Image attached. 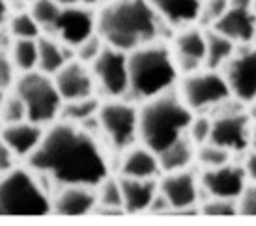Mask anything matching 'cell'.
<instances>
[{
	"instance_id": "cell-1",
	"label": "cell",
	"mask_w": 256,
	"mask_h": 226,
	"mask_svg": "<svg viewBox=\"0 0 256 226\" xmlns=\"http://www.w3.org/2000/svg\"><path fill=\"white\" fill-rule=\"evenodd\" d=\"M28 166L60 185L98 187L108 176L105 156L92 134L64 120L45 131L28 156Z\"/></svg>"
},
{
	"instance_id": "cell-2",
	"label": "cell",
	"mask_w": 256,
	"mask_h": 226,
	"mask_svg": "<svg viewBox=\"0 0 256 226\" xmlns=\"http://www.w3.org/2000/svg\"><path fill=\"white\" fill-rule=\"evenodd\" d=\"M159 19L148 0H110L96 15V32L108 47L131 52L156 42Z\"/></svg>"
},
{
	"instance_id": "cell-3",
	"label": "cell",
	"mask_w": 256,
	"mask_h": 226,
	"mask_svg": "<svg viewBox=\"0 0 256 226\" xmlns=\"http://www.w3.org/2000/svg\"><path fill=\"white\" fill-rule=\"evenodd\" d=\"M192 110L184 103L180 94L166 90L146 99L138 110V138L146 148L161 154L172 142L187 134Z\"/></svg>"
},
{
	"instance_id": "cell-4",
	"label": "cell",
	"mask_w": 256,
	"mask_h": 226,
	"mask_svg": "<svg viewBox=\"0 0 256 226\" xmlns=\"http://www.w3.org/2000/svg\"><path fill=\"white\" fill-rule=\"evenodd\" d=\"M128 68L129 94L144 101L172 90L178 78L174 52L157 42L128 52Z\"/></svg>"
},
{
	"instance_id": "cell-5",
	"label": "cell",
	"mask_w": 256,
	"mask_h": 226,
	"mask_svg": "<svg viewBox=\"0 0 256 226\" xmlns=\"http://www.w3.org/2000/svg\"><path fill=\"white\" fill-rule=\"evenodd\" d=\"M52 212V202L34 176L22 168H12L0 178V215L42 217Z\"/></svg>"
},
{
	"instance_id": "cell-6",
	"label": "cell",
	"mask_w": 256,
	"mask_h": 226,
	"mask_svg": "<svg viewBox=\"0 0 256 226\" xmlns=\"http://www.w3.org/2000/svg\"><path fill=\"white\" fill-rule=\"evenodd\" d=\"M26 106V120L45 126L54 122L60 116L64 99L58 92L54 78L40 70L22 73L19 80H15V90Z\"/></svg>"
},
{
	"instance_id": "cell-7",
	"label": "cell",
	"mask_w": 256,
	"mask_h": 226,
	"mask_svg": "<svg viewBox=\"0 0 256 226\" xmlns=\"http://www.w3.org/2000/svg\"><path fill=\"white\" fill-rule=\"evenodd\" d=\"M180 98L192 112H204L208 108H217L232 98V94L222 71L208 68L185 75L180 86Z\"/></svg>"
},
{
	"instance_id": "cell-8",
	"label": "cell",
	"mask_w": 256,
	"mask_h": 226,
	"mask_svg": "<svg viewBox=\"0 0 256 226\" xmlns=\"http://www.w3.org/2000/svg\"><path fill=\"white\" fill-rule=\"evenodd\" d=\"M243 103H238L234 108H222L219 105L220 112H217L212 118V136L210 142H215L228 150L230 154H242L247 148H250V128L252 118L250 114H245L242 110Z\"/></svg>"
},
{
	"instance_id": "cell-9",
	"label": "cell",
	"mask_w": 256,
	"mask_h": 226,
	"mask_svg": "<svg viewBox=\"0 0 256 226\" xmlns=\"http://www.w3.org/2000/svg\"><path fill=\"white\" fill-rule=\"evenodd\" d=\"M98 122L116 150L131 148L138 136V110L126 101L101 103Z\"/></svg>"
},
{
	"instance_id": "cell-10",
	"label": "cell",
	"mask_w": 256,
	"mask_h": 226,
	"mask_svg": "<svg viewBox=\"0 0 256 226\" xmlns=\"http://www.w3.org/2000/svg\"><path fill=\"white\" fill-rule=\"evenodd\" d=\"M92 73L96 82L101 90L112 98L129 94V68H128V52L120 49L108 47L105 43L100 56L94 60Z\"/></svg>"
},
{
	"instance_id": "cell-11",
	"label": "cell",
	"mask_w": 256,
	"mask_h": 226,
	"mask_svg": "<svg viewBox=\"0 0 256 226\" xmlns=\"http://www.w3.org/2000/svg\"><path fill=\"white\" fill-rule=\"evenodd\" d=\"M232 98L242 103L256 101V47L236 50L222 68Z\"/></svg>"
},
{
	"instance_id": "cell-12",
	"label": "cell",
	"mask_w": 256,
	"mask_h": 226,
	"mask_svg": "<svg viewBox=\"0 0 256 226\" xmlns=\"http://www.w3.org/2000/svg\"><path fill=\"white\" fill-rule=\"evenodd\" d=\"M96 32V15L88 6H62L54 22L45 30V34L56 38L58 42L75 49L78 43Z\"/></svg>"
},
{
	"instance_id": "cell-13",
	"label": "cell",
	"mask_w": 256,
	"mask_h": 226,
	"mask_svg": "<svg viewBox=\"0 0 256 226\" xmlns=\"http://www.w3.org/2000/svg\"><path fill=\"white\" fill-rule=\"evenodd\" d=\"M249 178L245 168L240 164H232L230 161L215 168H204V174L200 176V187L208 196L232 198V200H238Z\"/></svg>"
},
{
	"instance_id": "cell-14",
	"label": "cell",
	"mask_w": 256,
	"mask_h": 226,
	"mask_svg": "<svg viewBox=\"0 0 256 226\" xmlns=\"http://www.w3.org/2000/svg\"><path fill=\"white\" fill-rule=\"evenodd\" d=\"M200 182L189 170L166 172L159 182V192L166 198L170 212L187 213L196 208Z\"/></svg>"
},
{
	"instance_id": "cell-15",
	"label": "cell",
	"mask_w": 256,
	"mask_h": 226,
	"mask_svg": "<svg viewBox=\"0 0 256 226\" xmlns=\"http://www.w3.org/2000/svg\"><path fill=\"white\" fill-rule=\"evenodd\" d=\"M52 78L64 101L94 96L96 78H94L92 68H88L84 62H80L77 58H72L68 64L62 66L52 75Z\"/></svg>"
},
{
	"instance_id": "cell-16",
	"label": "cell",
	"mask_w": 256,
	"mask_h": 226,
	"mask_svg": "<svg viewBox=\"0 0 256 226\" xmlns=\"http://www.w3.org/2000/svg\"><path fill=\"white\" fill-rule=\"evenodd\" d=\"M174 58L178 71L182 70L185 75L200 70L206 64V32L196 26H184L174 40Z\"/></svg>"
},
{
	"instance_id": "cell-17",
	"label": "cell",
	"mask_w": 256,
	"mask_h": 226,
	"mask_svg": "<svg viewBox=\"0 0 256 226\" xmlns=\"http://www.w3.org/2000/svg\"><path fill=\"white\" fill-rule=\"evenodd\" d=\"M98 192L88 185H64L52 200V212L64 217H82L96 210Z\"/></svg>"
},
{
	"instance_id": "cell-18",
	"label": "cell",
	"mask_w": 256,
	"mask_h": 226,
	"mask_svg": "<svg viewBox=\"0 0 256 226\" xmlns=\"http://www.w3.org/2000/svg\"><path fill=\"white\" fill-rule=\"evenodd\" d=\"M212 28L219 30L220 34L230 38L236 45H249L256 28V15L250 8L230 6L219 21L214 22Z\"/></svg>"
},
{
	"instance_id": "cell-19",
	"label": "cell",
	"mask_w": 256,
	"mask_h": 226,
	"mask_svg": "<svg viewBox=\"0 0 256 226\" xmlns=\"http://www.w3.org/2000/svg\"><path fill=\"white\" fill-rule=\"evenodd\" d=\"M122 208L126 213L148 212L154 198L159 192V184L156 180H138V178H120Z\"/></svg>"
},
{
	"instance_id": "cell-20",
	"label": "cell",
	"mask_w": 256,
	"mask_h": 226,
	"mask_svg": "<svg viewBox=\"0 0 256 226\" xmlns=\"http://www.w3.org/2000/svg\"><path fill=\"white\" fill-rule=\"evenodd\" d=\"M45 131L42 129L40 124L34 122H17V124H8L4 126L0 136L6 140V144L14 150L15 156L28 157L34 150L40 146Z\"/></svg>"
},
{
	"instance_id": "cell-21",
	"label": "cell",
	"mask_w": 256,
	"mask_h": 226,
	"mask_svg": "<svg viewBox=\"0 0 256 226\" xmlns=\"http://www.w3.org/2000/svg\"><path fill=\"white\" fill-rule=\"evenodd\" d=\"M159 17L174 26H189L198 21L202 0H148Z\"/></svg>"
},
{
	"instance_id": "cell-22",
	"label": "cell",
	"mask_w": 256,
	"mask_h": 226,
	"mask_svg": "<svg viewBox=\"0 0 256 226\" xmlns=\"http://www.w3.org/2000/svg\"><path fill=\"white\" fill-rule=\"evenodd\" d=\"M161 170L159 157L142 144V148H131L124 156L120 172L126 178H138V180H156Z\"/></svg>"
},
{
	"instance_id": "cell-23",
	"label": "cell",
	"mask_w": 256,
	"mask_h": 226,
	"mask_svg": "<svg viewBox=\"0 0 256 226\" xmlns=\"http://www.w3.org/2000/svg\"><path fill=\"white\" fill-rule=\"evenodd\" d=\"M72 47L58 42L56 38L45 34L38 38V70L47 73V75H54L64 64H68L72 56L68 50Z\"/></svg>"
},
{
	"instance_id": "cell-24",
	"label": "cell",
	"mask_w": 256,
	"mask_h": 226,
	"mask_svg": "<svg viewBox=\"0 0 256 226\" xmlns=\"http://www.w3.org/2000/svg\"><path fill=\"white\" fill-rule=\"evenodd\" d=\"M159 157V164L161 170L164 172H176V170H187L192 159L196 157V144L184 134L182 138L176 142H172L166 150H163L161 154H157Z\"/></svg>"
},
{
	"instance_id": "cell-25",
	"label": "cell",
	"mask_w": 256,
	"mask_h": 226,
	"mask_svg": "<svg viewBox=\"0 0 256 226\" xmlns=\"http://www.w3.org/2000/svg\"><path fill=\"white\" fill-rule=\"evenodd\" d=\"M236 52V43L220 34L219 30L210 28L206 32V66L210 70H222Z\"/></svg>"
},
{
	"instance_id": "cell-26",
	"label": "cell",
	"mask_w": 256,
	"mask_h": 226,
	"mask_svg": "<svg viewBox=\"0 0 256 226\" xmlns=\"http://www.w3.org/2000/svg\"><path fill=\"white\" fill-rule=\"evenodd\" d=\"M100 99L96 96H88V98L73 99V101H64L60 116L64 122H72V124H86L92 120L94 116L100 112Z\"/></svg>"
},
{
	"instance_id": "cell-27",
	"label": "cell",
	"mask_w": 256,
	"mask_h": 226,
	"mask_svg": "<svg viewBox=\"0 0 256 226\" xmlns=\"http://www.w3.org/2000/svg\"><path fill=\"white\" fill-rule=\"evenodd\" d=\"M94 212L98 213H120L122 208V187L120 180L114 178H105L98 185V206Z\"/></svg>"
},
{
	"instance_id": "cell-28",
	"label": "cell",
	"mask_w": 256,
	"mask_h": 226,
	"mask_svg": "<svg viewBox=\"0 0 256 226\" xmlns=\"http://www.w3.org/2000/svg\"><path fill=\"white\" fill-rule=\"evenodd\" d=\"M12 60L22 73L38 70V40H14Z\"/></svg>"
},
{
	"instance_id": "cell-29",
	"label": "cell",
	"mask_w": 256,
	"mask_h": 226,
	"mask_svg": "<svg viewBox=\"0 0 256 226\" xmlns=\"http://www.w3.org/2000/svg\"><path fill=\"white\" fill-rule=\"evenodd\" d=\"M10 34L14 40H38L43 30L30 12H21L10 19Z\"/></svg>"
},
{
	"instance_id": "cell-30",
	"label": "cell",
	"mask_w": 256,
	"mask_h": 226,
	"mask_svg": "<svg viewBox=\"0 0 256 226\" xmlns=\"http://www.w3.org/2000/svg\"><path fill=\"white\" fill-rule=\"evenodd\" d=\"M194 159H198V162L204 168H215V166H220L230 161V152L215 142H204V144L196 146Z\"/></svg>"
},
{
	"instance_id": "cell-31",
	"label": "cell",
	"mask_w": 256,
	"mask_h": 226,
	"mask_svg": "<svg viewBox=\"0 0 256 226\" xmlns=\"http://www.w3.org/2000/svg\"><path fill=\"white\" fill-rule=\"evenodd\" d=\"M60 8L62 4L56 0H34V2H30V14L45 32L54 22L56 15L60 14Z\"/></svg>"
},
{
	"instance_id": "cell-32",
	"label": "cell",
	"mask_w": 256,
	"mask_h": 226,
	"mask_svg": "<svg viewBox=\"0 0 256 226\" xmlns=\"http://www.w3.org/2000/svg\"><path fill=\"white\" fill-rule=\"evenodd\" d=\"M0 120L4 124H17V122L26 120V106L22 103V99L17 94L12 96H4L2 103H0Z\"/></svg>"
},
{
	"instance_id": "cell-33",
	"label": "cell",
	"mask_w": 256,
	"mask_h": 226,
	"mask_svg": "<svg viewBox=\"0 0 256 226\" xmlns=\"http://www.w3.org/2000/svg\"><path fill=\"white\" fill-rule=\"evenodd\" d=\"M200 212L210 217H234L238 215V200L208 196V200L200 208Z\"/></svg>"
},
{
	"instance_id": "cell-34",
	"label": "cell",
	"mask_w": 256,
	"mask_h": 226,
	"mask_svg": "<svg viewBox=\"0 0 256 226\" xmlns=\"http://www.w3.org/2000/svg\"><path fill=\"white\" fill-rule=\"evenodd\" d=\"M105 47V42L101 40V36L98 32H94L90 38H86L82 43H78L75 47V56L77 60L84 62V64H92L96 58L100 56V52Z\"/></svg>"
},
{
	"instance_id": "cell-35",
	"label": "cell",
	"mask_w": 256,
	"mask_h": 226,
	"mask_svg": "<svg viewBox=\"0 0 256 226\" xmlns=\"http://www.w3.org/2000/svg\"><path fill=\"white\" fill-rule=\"evenodd\" d=\"M212 118L210 116H192L191 124H189V129H187V136L191 138L196 146L204 144V142H210V136H212Z\"/></svg>"
},
{
	"instance_id": "cell-36",
	"label": "cell",
	"mask_w": 256,
	"mask_h": 226,
	"mask_svg": "<svg viewBox=\"0 0 256 226\" xmlns=\"http://www.w3.org/2000/svg\"><path fill=\"white\" fill-rule=\"evenodd\" d=\"M228 8H230V0H202L198 21L214 26V22L219 21Z\"/></svg>"
},
{
	"instance_id": "cell-37",
	"label": "cell",
	"mask_w": 256,
	"mask_h": 226,
	"mask_svg": "<svg viewBox=\"0 0 256 226\" xmlns=\"http://www.w3.org/2000/svg\"><path fill=\"white\" fill-rule=\"evenodd\" d=\"M15 64L12 54H8L4 49H0V92H8L12 86H15Z\"/></svg>"
},
{
	"instance_id": "cell-38",
	"label": "cell",
	"mask_w": 256,
	"mask_h": 226,
	"mask_svg": "<svg viewBox=\"0 0 256 226\" xmlns=\"http://www.w3.org/2000/svg\"><path fill=\"white\" fill-rule=\"evenodd\" d=\"M238 213L245 217H256V184L245 185L242 194L238 196Z\"/></svg>"
},
{
	"instance_id": "cell-39",
	"label": "cell",
	"mask_w": 256,
	"mask_h": 226,
	"mask_svg": "<svg viewBox=\"0 0 256 226\" xmlns=\"http://www.w3.org/2000/svg\"><path fill=\"white\" fill-rule=\"evenodd\" d=\"M14 150L10 148L6 144V140L0 136V174H4V172H10V170L14 168Z\"/></svg>"
},
{
	"instance_id": "cell-40",
	"label": "cell",
	"mask_w": 256,
	"mask_h": 226,
	"mask_svg": "<svg viewBox=\"0 0 256 226\" xmlns=\"http://www.w3.org/2000/svg\"><path fill=\"white\" fill-rule=\"evenodd\" d=\"M243 168L247 172V178H249L250 182H254L256 184V150L252 148L249 156L245 157V162H243Z\"/></svg>"
},
{
	"instance_id": "cell-41",
	"label": "cell",
	"mask_w": 256,
	"mask_h": 226,
	"mask_svg": "<svg viewBox=\"0 0 256 226\" xmlns=\"http://www.w3.org/2000/svg\"><path fill=\"white\" fill-rule=\"evenodd\" d=\"M62 6H92L100 0H56Z\"/></svg>"
},
{
	"instance_id": "cell-42",
	"label": "cell",
	"mask_w": 256,
	"mask_h": 226,
	"mask_svg": "<svg viewBox=\"0 0 256 226\" xmlns=\"http://www.w3.org/2000/svg\"><path fill=\"white\" fill-rule=\"evenodd\" d=\"M8 14H10V4H8V0H0V24L8 19Z\"/></svg>"
},
{
	"instance_id": "cell-43",
	"label": "cell",
	"mask_w": 256,
	"mask_h": 226,
	"mask_svg": "<svg viewBox=\"0 0 256 226\" xmlns=\"http://www.w3.org/2000/svg\"><path fill=\"white\" fill-rule=\"evenodd\" d=\"M230 6H236V8H250V6H252V0H230Z\"/></svg>"
},
{
	"instance_id": "cell-44",
	"label": "cell",
	"mask_w": 256,
	"mask_h": 226,
	"mask_svg": "<svg viewBox=\"0 0 256 226\" xmlns=\"http://www.w3.org/2000/svg\"><path fill=\"white\" fill-rule=\"evenodd\" d=\"M250 146L256 150V122H252V128H250Z\"/></svg>"
},
{
	"instance_id": "cell-45",
	"label": "cell",
	"mask_w": 256,
	"mask_h": 226,
	"mask_svg": "<svg viewBox=\"0 0 256 226\" xmlns=\"http://www.w3.org/2000/svg\"><path fill=\"white\" fill-rule=\"evenodd\" d=\"M250 10H252V14L256 15V0H252V6H250Z\"/></svg>"
},
{
	"instance_id": "cell-46",
	"label": "cell",
	"mask_w": 256,
	"mask_h": 226,
	"mask_svg": "<svg viewBox=\"0 0 256 226\" xmlns=\"http://www.w3.org/2000/svg\"><path fill=\"white\" fill-rule=\"evenodd\" d=\"M252 45L256 47V28H254V36H252Z\"/></svg>"
},
{
	"instance_id": "cell-47",
	"label": "cell",
	"mask_w": 256,
	"mask_h": 226,
	"mask_svg": "<svg viewBox=\"0 0 256 226\" xmlns=\"http://www.w3.org/2000/svg\"><path fill=\"white\" fill-rule=\"evenodd\" d=\"M2 99H4V94L0 92V103H2Z\"/></svg>"
}]
</instances>
